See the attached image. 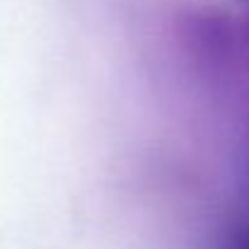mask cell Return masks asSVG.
Instances as JSON below:
<instances>
[{"label": "cell", "instance_id": "1", "mask_svg": "<svg viewBox=\"0 0 249 249\" xmlns=\"http://www.w3.org/2000/svg\"><path fill=\"white\" fill-rule=\"evenodd\" d=\"M230 249H249V223L232 237V242H230Z\"/></svg>", "mask_w": 249, "mask_h": 249}]
</instances>
